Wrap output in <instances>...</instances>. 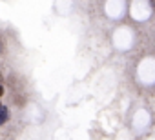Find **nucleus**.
Listing matches in <instances>:
<instances>
[{"instance_id":"f257e3e1","label":"nucleus","mask_w":155,"mask_h":140,"mask_svg":"<svg viewBox=\"0 0 155 140\" xmlns=\"http://www.w3.org/2000/svg\"><path fill=\"white\" fill-rule=\"evenodd\" d=\"M8 118H9V111H8L6 106H2V118H0V124H6Z\"/></svg>"}]
</instances>
